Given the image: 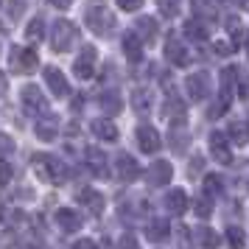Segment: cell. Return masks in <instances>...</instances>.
<instances>
[{
	"instance_id": "cell-7",
	"label": "cell",
	"mask_w": 249,
	"mask_h": 249,
	"mask_svg": "<svg viewBox=\"0 0 249 249\" xmlns=\"http://www.w3.org/2000/svg\"><path fill=\"white\" fill-rule=\"evenodd\" d=\"M20 101H23L25 112H31V115H42V112H48V101H45V95H42V90H39V87H34V84L23 87V92H20Z\"/></svg>"
},
{
	"instance_id": "cell-18",
	"label": "cell",
	"mask_w": 249,
	"mask_h": 249,
	"mask_svg": "<svg viewBox=\"0 0 249 249\" xmlns=\"http://www.w3.org/2000/svg\"><path fill=\"white\" fill-rule=\"evenodd\" d=\"M124 53L129 62H140L143 59V39L135 34V31H129V34L124 36Z\"/></svg>"
},
{
	"instance_id": "cell-41",
	"label": "cell",
	"mask_w": 249,
	"mask_h": 249,
	"mask_svg": "<svg viewBox=\"0 0 249 249\" xmlns=\"http://www.w3.org/2000/svg\"><path fill=\"white\" fill-rule=\"evenodd\" d=\"M23 9H25L23 0H12V3H9V17H12V20H17V17L23 14Z\"/></svg>"
},
{
	"instance_id": "cell-4",
	"label": "cell",
	"mask_w": 249,
	"mask_h": 249,
	"mask_svg": "<svg viewBox=\"0 0 249 249\" xmlns=\"http://www.w3.org/2000/svg\"><path fill=\"white\" fill-rule=\"evenodd\" d=\"M84 23H87V28H92L95 34H104L107 25H112V17L107 14L101 0H90V3H87V12H84Z\"/></svg>"
},
{
	"instance_id": "cell-38",
	"label": "cell",
	"mask_w": 249,
	"mask_h": 249,
	"mask_svg": "<svg viewBox=\"0 0 249 249\" xmlns=\"http://www.w3.org/2000/svg\"><path fill=\"white\" fill-rule=\"evenodd\" d=\"M177 238H179V249H191V227H177Z\"/></svg>"
},
{
	"instance_id": "cell-37",
	"label": "cell",
	"mask_w": 249,
	"mask_h": 249,
	"mask_svg": "<svg viewBox=\"0 0 249 249\" xmlns=\"http://www.w3.org/2000/svg\"><path fill=\"white\" fill-rule=\"evenodd\" d=\"M196 215H199V218H210V215H213V204H210V196H202V199H196Z\"/></svg>"
},
{
	"instance_id": "cell-29",
	"label": "cell",
	"mask_w": 249,
	"mask_h": 249,
	"mask_svg": "<svg viewBox=\"0 0 249 249\" xmlns=\"http://www.w3.org/2000/svg\"><path fill=\"white\" fill-rule=\"evenodd\" d=\"M230 39L235 48H244L249 42V28L247 25H238L235 20H230Z\"/></svg>"
},
{
	"instance_id": "cell-31",
	"label": "cell",
	"mask_w": 249,
	"mask_h": 249,
	"mask_svg": "<svg viewBox=\"0 0 249 249\" xmlns=\"http://www.w3.org/2000/svg\"><path fill=\"white\" fill-rule=\"evenodd\" d=\"M191 3H193V12H196V17H202V20H215L213 0H191Z\"/></svg>"
},
{
	"instance_id": "cell-32",
	"label": "cell",
	"mask_w": 249,
	"mask_h": 249,
	"mask_svg": "<svg viewBox=\"0 0 249 249\" xmlns=\"http://www.w3.org/2000/svg\"><path fill=\"white\" fill-rule=\"evenodd\" d=\"M188 140H191V137H188V132H182V129L179 132H177V129L171 132V148H174L177 154H185V151H188V146H191Z\"/></svg>"
},
{
	"instance_id": "cell-11",
	"label": "cell",
	"mask_w": 249,
	"mask_h": 249,
	"mask_svg": "<svg viewBox=\"0 0 249 249\" xmlns=\"http://www.w3.org/2000/svg\"><path fill=\"white\" fill-rule=\"evenodd\" d=\"M115 171H118V177L124 182H135L143 171H140V162H137L132 154H118L115 157Z\"/></svg>"
},
{
	"instance_id": "cell-45",
	"label": "cell",
	"mask_w": 249,
	"mask_h": 249,
	"mask_svg": "<svg viewBox=\"0 0 249 249\" xmlns=\"http://www.w3.org/2000/svg\"><path fill=\"white\" fill-rule=\"evenodd\" d=\"M215 53H218V56H230V53H232V51H230V42H215Z\"/></svg>"
},
{
	"instance_id": "cell-34",
	"label": "cell",
	"mask_w": 249,
	"mask_h": 249,
	"mask_svg": "<svg viewBox=\"0 0 249 249\" xmlns=\"http://www.w3.org/2000/svg\"><path fill=\"white\" fill-rule=\"evenodd\" d=\"M165 115H168L171 121L185 118V101H179V98H168V104H165Z\"/></svg>"
},
{
	"instance_id": "cell-14",
	"label": "cell",
	"mask_w": 249,
	"mask_h": 249,
	"mask_svg": "<svg viewBox=\"0 0 249 249\" xmlns=\"http://www.w3.org/2000/svg\"><path fill=\"white\" fill-rule=\"evenodd\" d=\"M165 59H168L171 65H177V68H185L191 62V53H188V48H185L182 39L171 36L168 42H165Z\"/></svg>"
},
{
	"instance_id": "cell-17",
	"label": "cell",
	"mask_w": 249,
	"mask_h": 249,
	"mask_svg": "<svg viewBox=\"0 0 249 249\" xmlns=\"http://www.w3.org/2000/svg\"><path fill=\"white\" fill-rule=\"evenodd\" d=\"M79 202L90 210L92 215H101L104 213V196L98 191H92V188H84V191H79Z\"/></svg>"
},
{
	"instance_id": "cell-13",
	"label": "cell",
	"mask_w": 249,
	"mask_h": 249,
	"mask_svg": "<svg viewBox=\"0 0 249 249\" xmlns=\"http://www.w3.org/2000/svg\"><path fill=\"white\" fill-rule=\"evenodd\" d=\"M137 146H140V151H146V154H154L162 146V137H160V132L154 126H140L137 129Z\"/></svg>"
},
{
	"instance_id": "cell-20",
	"label": "cell",
	"mask_w": 249,
	"mask_h": 249,
	"mask_svg": "<svg viewBox=\"0 0 249 249\" xmlns=\"http://www.w3.org/2000/svg\"><path fill=\"white\" fill-rule=\"evenodd\" d=\"M182 31H185V36H188V39H193V42H204V39L210 36V31H207L204 20H199V17L188 20V23L182 25Z\"/></svg>"
},
{
	"instance_id": "cell-49",
	"label": "cell",
	"mask_w": 249,
	"mask_h": 249,
	"mask_svg": "<svg viewBox=\"0 0 249 249\" xmlns=\"http://www.w3.org/2000/svg\"><path fill=\"white\" fill-rule=\"evenodd\" d=\"M241 6H244V9H249V0H241Z\"/></svg>"
},
{
	"instance_id": "cell-36",
	"label": "cell",
	"mask_w": 249,
	"mask_h": 249,
	"mask_svg": "<svg viewBox=\"0 0 249 249\" xmlns=\"http://www.w3.org/2000/svg\"><path fill=\"white\" fill-rule=\"evenodd\" d=\"M179 3H182V0H157L160 14H162V17H177V12H179Z\"/></svg>"
},
{
	"instance_id": "cell-3",
	"label": "cell",
	"mask_w": 249,
	"mask_h": 249,
	"mask_svg": "<svg viewBox=\"0 0 249 249\" xmlns=\"http://www.w3.org/2000/svg\"><path fill=\"white\" fill-rule=\"evenodd\" d=\"M9 65H12L14 73H20V76H28V73H34L36 65H39V59L31 48H12V53H9Z\"/></svg>"
},
{
	"instance_id": "cell-10",
	"label": "cell",
	"mask_w": 249,
	"mask_h": 249,
	"mask_svg": "<svg viewBox=\"0 0 249 249\" xmlns=\"http://www.w3.org/2000/svg\"><path fill=\"white\" fill-rule=\"evenodd\" d=\"M42 76H45L48 90L53 92L56 98H68V95H70V84H68V79H65V73H62L59 68H51V65H48V68L42 70Z\"/></svg>"
},
{
	"instance_id": "cell-33",
	"label": "cell",
	"mask_w": 249,
	"mask_h": 249,
	"mask_svg": "<svg viewBox=\"0 0 249 249\" xmlns=\"http://www.w3.org/2000/svg\"><path fill=\"white\" fill-rule=\"evenodd\" d=\"M227 244H230V249H244V244H247L244 230L241 227H230L227 230Z\"/></svg>"
},
{
	"instance_id": "cell-25",
	"label": "cell",
	"mask_w": 249,
	"mask_h": 249,
	"mask_svg": "<svg viewBox=\"0 0 249 249\" xmlns=\"http://www.w3.org/2000/svg\"><path fill=\"white\" fill-rule=\"evenodd\" d=\"M227 135H230V140L238 143V146L249 143V121H232L230 129H227Z\"/></svg>"
},
{
	"instance_id": "cell-9",
	"label": "cell",
	"mask_w": 249,
	"mask_h": 249,
	"mask_svg": "<svg viewBox=\"0 0 249 249\" xmlns=\"http://www.w3.org/2000/svg\"><path fill=\"white\" fill-rule=\"evenodd\" d=\"M235 81H238V68L221 70V98H218V104H215V112H227V107H230V101H232Z\"/></svg>"
},
{
	"instance_id": "cell-21",
	"label": "cell",
	"mask_w": 249,
	"mask_h": 249,
	"mask_svg": "<svg viewBox=\"0 0 249 249\" xmlns=\"http://www.w3.org/2000/svg\"><path fill=\"white\" fill-rule=\"evenodd\" d=\"M151 107H154V95H151L148 90L140 87V90L132 92V109H135L137 115H148L151 112Z\"/></svg>"
},
{
	"instance_id": "cell-5",
	"label": "cell",
	"mask_w": 249,
	"mask_h": 249,
	"mask_svg": "<svg viewBox=\"0 0 249 249\" xmlns=\"http://www.w3.org/2000/svg\"><path fill=\"white\" fill-rule=\"evenodd\" d=\"M185 90H188V95H191L193 101H204V98L213 92V79H210V73H207V70L191 73L188 81H185Z\"/></svg>"
},
{
	"instance_id": "cell-43",
	"label": "cell",
	"mask_w": 249,
	"mask_h": 249,
	"mask_svg": "<svg viewBox=\"0 0 249 249\" xmlns=\"http://www.w3.org/2000/svg\"><path fill=\"white\" fill-rule=\"evenodd\" d=\"M73 249H98V244H95V241H90V238H81V241H76V244H73Z\"/></svg>"
},
{
	"instance_id": "cell-28",
	"label": "cell",
	"mask_w": 249,
	"mask_h": 249,
	"mask_svg": "<svg viewBox=\"0 0 249 249\" xmlns=\"http://www.w3.org/2000/svg\"><path fill=\"white\" fill-rule=\"evenodd\" d=\"M196 244L202 249H215L218 247V235H215V230H210V227H199L196 230Z\"/></svg>"
},
{
	"instance_id": "cell-26",
	"label": "cell",
	"mask_w": 249,
	"mask_h": 249,
	"mask_svg": "<svg viewBox=\"0 0 249 249\" xmlns=\"http://www.w3.org/2000/svg\"><path fill=\"white\" fill-rule=\"evenodd\" d=\"M101 109L109 115V118H112V115H118L121 109H124V101H121V95H118L115 90L104 92V95H101Z\"/></svg>"
},
{
	"instance_id": "cell-23",
	"label": "cell",
	"mask_w": 249,
	"mask_h": 249,
	"mask_svg": "<svg viewBox=\"0 0 249 249\" xmlns=\"http://www.w3.org/2000/svg\"><path fill=\"white\" fill-rule=\"evenodd\" d=\"M90 129H92V135L101 137V140H109V143H112V140H118V126L109 124L107 118H98V121H92Z\"/></svg>"
},
{
	"instance_id": "cell-40",
	"label": "cell",
	"mask_w": 249,
	"mask_h": 249,
	"mask_svg": "<svg viewBox=\"0 0 249 249\" xmlns=\"http://www.w3.org/2000/svg\"><path fill=\"white\" fill-rule=\"evenodd\" d=\"M118 249H140V244H137L135 235H129V232H126V235L118 241Z\"/></svg>"
},
{
	"instance_id": "cell-48",
	"label": "cell",
	"mask_w": 249,
	"mask_h": 249,
	"mask_svg": "<svg viewBox=\"0 0 249 249\" xmlns=\"http://www.w3.org/2000/svg\"><path fill=\"white\" fill-rule=\"evenodd\" d=\"M6 90V79H3V76H0V92Z\"/></svg>"
},
{
	"instance_id": "cell-47",
	"label": "cell",
	"mask_w": 249,
	"mask_h": 249,
	"mask_svg": "<svg viewBox=\"0 0 249 249\" xmlns=\"http://www.w3.org/2000/svg\"><path fill=\"white\" fill-rule=\"evenodd\" d=\"M202 165H204V160H202V157H196V160H193V165H191V168H193V171H199Z\"/></svg>"
},
{
	"instance_id": "cell-16",
	"label": "cell",
	"mask_w": 249,
	"mask_h": 249,
	"mask_svg": "<svg viewBox=\"0 0 249 249\" xmlns=\"http://www.w3.org/2000/svg\"><path fill=\"white\" fill-rule=\"evenodd\" d=\"M56 224L62 227V232H76L81 230V213L73 207H62L56 213Z\"/></svg>"
},
{
	"instance_id": "cell-42",
	"label": "cell",
	"mask_w": 249,
	"mask_h": 249,
	"mask_svg": "<svg viewBox=\"0 0 249 249\" xmlns=\"http://www.w3.org/2000/svg\"><path fill=\"white\" fill-rule=\"evenodd\" d=\"M118 6H121L124 12H137V9L143 6V0H118Z\"/></svg>"
},
{
	"instance_id": "cell-24",
	"label": "cell",
	"mask_w": 249,
	"mask_h": 249,
	"mask_svg": "<svg viewBox=\"0 0 249 249\" xmlns=\"http://www.w3.org/2000/svg\"><path fill=\"white\" fill-rule=\"evenodd\" d=\"M165 207H168L171 213H185L188 210V193L185 191H168V196H165Z\"/></svg>"
},
{
	"instance_id": "cell-12",
	"label": "cell",
	"mask_w": 249,
	"mask_h": 249,
	"mask_svg": "<svg viewBox=\"0 0 249 249\" xmlns=\"http://www.w3.org/2000/svg\"><path fill=\"white\" fill-rule=\"evenodd\" d=\"M84 162H87V168H90L95 177H109V160H107V154H104L101 148L90 146L84 151Z\"/></svg>"
},
{
	"instance_id": "cell-39",
	"label": "cell",
	"mask_w": 249,
	"mask_h": 249,
	"mask_svg": "<svg viewBox=\"0 0 249 249\" xmlns=\"http://www.w3.org/2000/svg\"><path fill=\"white\" fill-rule=\"evenodd\" d=\"M9 182H12V162H6V160L0 157V188L9 185Z\"/></svg>"
},
{
	"instance_id": "cell-22",
	"label": "cell",
	"mask_w": 249,
	"mask_h": 249,
	"mask_svg": "<svg viewBox=\"0 0 249 249\" xmlns=\"http://www.w3.org/2000/svg\"><path fill=\"white\" fill-rule=\"evenodd\" d=\"M157 28H160V25H157L154 17H140V20L135 23V34L140 36L143 42H151V39L157 36Z\"/></svg>"
},
{
	"instance_id": "cell-30",
	"label": "cell",
	"mask_w": 249,
	"mask_h": 249,
	"mask_svg": "<svg viewBox=\"0 0 249 249\" xmlns=\"http://www.w3.org/2000/svg\"><path fill=\"white\" fill-rule=\"evenodd\" d=\"M36 135L42 137V140H56L59 129H56V121H53V115H48L45 121H39V124H36Z\"/></svg>"
},
{
	"instance_id": "cell-19",
	"label": "cell",
	"mask_w": 249,
	"mask_h": 249,
	"mask_svg": "<svg viewBox=\"0 0 249 249\" xmlns=\"http://www.w3.org/2000/svg\"><path fill=\"white\" fill-rule=\"evenodd\" d=\"M146 235H148V241H151V244H162V241L171 235V224L165 221V218H154V221H148Z\"/></svg>"
},
{
	"instance_id": "cell-8",
	"label": "cell",
	"mask_w": 249,
	"mask_h": 249,
	"mask_svg": "<svg viewBox=\"0 0 249 249\" xmlns=\"http://www.w3.org/2000/svg\"><path fill=\"white\" fill-rule=\"evenodd\" d=\"M210 154H213L221 165H230L232 162V148H230V135L224 132H210Z\"/></svg>"
},
{
	"instance_id": "cell-27",
	"label": "cell",
	"mask_w": 249,
	"mask_h": 249,
	"mask_svg": "<svg viewBox=\"0 0 249 249\" xmlns=\"http://www.w3.org/2000/svg\"><path fill=\"white\" fill-rule=\"evenodd\" d=\"M221 193H224V179H221L218 174H207V177H204V196L218 199Z\"/></svg>"
},
{
	"instance_id": "cell-2",
	"label": "cell",
	"mask_w": 249,
	"mask_h": 249,
	"mask_svg": "<svg viewBox=\"0 0 249 249\" xmlns=\"http://www.w3.org/2000/svg\"><path fill=\"white\" fill-rule=\"evenodd\" d=\"M76 36H79V31L70 20H56L51 28V45H53V51H70L76 45Z\"/></svg>"
},
{
	"instance_id": "cell-6",
	"label": "cell",
	"mask_w": 249,
	"mask_h": 249,
	"mask_svg": "<svg viewBox=\"0 0 249 249\" xmlns=\"http://www.w3.org/2000/svg\"><path fill=\"white\" fill-rule=\"evenodd\" d=\"M95 65H98V51H95L92 45H87L79 53V59L73 62V73H76V79H81V81L92 79V76H95Z\"/></svg>"
},
{
	"instance_id": "cell-44",
	"label": "cell",
	"mask_w": 249,
	"mask_h": 249,
	"mask_svg": "<svg viewBox=\"0 0 249 249\" xmlns=\"http://www.w3.org/2000/svg\"><path fill=\"white\" fill-rule=\"evenodd\" d=\"M12 148H14V143H12V140H9L6 135H0V154H9Z\"/></svg>"
},
{
	"instance_id": "cell-35",
	"label": "cell",
	"mask_w": 249,
	"mask_h": 249,
	"mask_svg": "<svg viewBox=\"0 0 249 249\" xmlns=\"http://www.w3.org/2000/svg\"><path fill=\"white\" fill-rule=\"evenodd\" d=\"M42 34H45V23H42V17H34V20L28 23V28H25V36H28V39H39Z\"/></svg>"
},
{
	"instance_id": "cell-50",
	"label": "cell",
	"mask_w": 249,
	"mask_h": 249,
	"mask_svg": "<svg viewBox=\"0 0 249 249\" xmlns=\"http://www.w3.org/2000/svg\"><path fill=\"white\" fill-rule=\"evenodd\" d=\"M0 6H3V0H0Z\"/></svg>"
},
{
	"instance_id": "cell-46",
	"label": "cell",
	"mask_w": 249,
	"mask_h": 249,
	"mask_svg": "<svg viewBox=\"0 0 249 249\" xmlns=\"http://www.w3.org/2000/svg\"><path fill=\"white\" fill-rule=\"evenodd\" d=\"M51 3H53V6H59V9H68L73 0H51Z\"/></svg>"
},
{
	"instance_id": "cell-15",
	"label": "cell",
	"mask_w": 249,
	"mask_h": 249,
	"mask_svg": "<svg viewBox=\"0 0 249 249\" xmlns=\"http://www.w3.org/2000/svg\"><path fill=\"white\" fill-rule=\"evenodd\" d=\"M171 174H174V168H171L168 160H157V162H151V168L146 171V179H148V185L160 188V185H168L171 182Z\"/></svg>"
},
{
	"instance_id": "cell-1",
	"label": "cell",
	"mask_w": 249,
	"mask_h": 249,
	"mask_svg": "<svg viewBox=\"0 0 249 249\" xmlns=\"http://www.w3.org/2000/svg\"><path fill=\"white\" fill-rule=\"evenodd\" d=\"M34 162H36V174L45 182H51V185H59V182H65V177H68V165L56 154H36Z\"/></svg>"
}]
</instances>
